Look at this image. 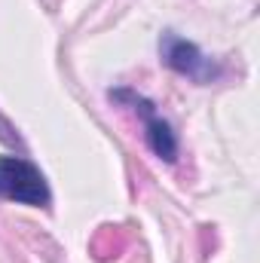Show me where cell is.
<instances>
[{
  "instance_id": "2",
  "label": "cell",
  "mask_w": 260,
  "mask_h": 263,
  "mask_svg": "<svg viewBox=\"0 0 260 263\" xmlns=\"http://www.w3.org/2000/svg\"><path fill=\"white\" fill-rule=\"evenodd\" d=\"M114 98H120V101H129L132 107H135V114H141V120H144V135H147V144H150V150L159 156V159H165V162H172L175 156H178V138H175V132L172 126L153 110V104L147 101V98H141V95H135V92H126V89H120V92H114Z\"/></svg>"
},
{
  "instance_id": "1",
  "label": "cell",
  "mask_w": 260,
  "mask_h": 263,
  "mask_svg": "<svg viewBox=\"0 0 260 263\" xmlns=\"http://www.w3.org/2000/svg\"><path fill=\"white\" fill-rule=\"evenodd\" d=\"M0 199L22 205H46L49 187L31 162L18 156H0Z\"/></svg>"
},
{
  "instance_id": "3",
  "label": "cell",
  "mask_w": 260,
  "mask_h": 263,
  "mask_svg": "<svg viewBox=\"0 0 260 263\" xmlns=\"http://www.w3.org/2000/svg\"><path fill=\"white\" fill-rule=\"evenodd\" d=\"M159 46H162V55H165L169 67H175L178 73H184L190 80H199V83H208V80L217 77V67L211 65L193 43H187V40H181L175 34H165Z\"/></svg>"
}]
</instances>
